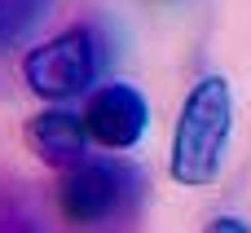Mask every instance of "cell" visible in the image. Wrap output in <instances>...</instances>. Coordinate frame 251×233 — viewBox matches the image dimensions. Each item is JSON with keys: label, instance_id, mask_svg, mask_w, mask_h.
<instances>
[{"label": "cell", "instance_id": "cell-1", "mask_svg": "<svg viewBox=\"0 0 251 233\" xmlns=\"http://www.w3.org/2000/svg\"><path fill=\"white\" fill-rule=\"evenodd\" d=\"M229 137H234V88L221 75H203L194 79V88L181 101L176 115V132H172V181L190 185V189H207L229 154Z\"/></svg>", "mask_w": 251, "mask_h": 233}, {"label": "cell", "instance_id": "cell-2", "mask_svg": "<svg viewBox=\"0 0 251 233\" xmlns=\"http://www.w3.org/2000/svg\"><path fill=\"white\" fill-rule=\"evenodd\" d=\"M141 198V172L119 159H84L66 167L57 185V211L66 225H115L137 211Z\"/></svg>", "mask_w": 251, "mask_h": 233}, {"label": "cell", "instance_id": "cell-3", "mask_svg": "<svg viewBox=\"0 0 251 233\" xmlns=\"http://www.w3.org/2000/svg\"><path fill=\"white\" fill-rule=\"evenodd\" d=\"M101 70V48L93 40V31L75 26V31H62L53 35L49 44H35L26 57H22V79L26 88L49 101V106H62V101H75L93 88Z\"/></svg>", "mask_w": 251, "mask_h": 233}, {"label": "cell", "instance_id": "cell-4", "mask_svg": "<svg viewBox=\"0 0 251 233\" xmlns=\"http://www.w3.org/2000/svg\"><path fill=\"white\" fill-rule=\"evenodd\" d=\"M79 115H84V128H88L93 145L115 150V154L132 150L146 137V123H150V106H146L141 88H132L124 79H110V84L93 88Z\"/></svg>", "mask_w": 251, "mask_h": 233}, {"label": "cell", "instance_id": "cell-5", "mask_svg": "<svg viewBox=\"0 0 251 233\" xmlns=\"http://www.w3.org/2000/svg\"><path fill=\"white\" fill-rule=\"evenodd\" d=\"M26 145H31V154H35L40 163L66 172V167H75V163L88 159L93 137H88V128H84V115L62 110V106H49L44 115H35V119L26 123Z\"/></svg>", "mask_w": 251, "mask_h": 233}, {"label": "cell", "instance_id": "cell-6", "mask_svg": "<svg viewBox=\"0 0 251 233\" xmlns=\"http://www.w3.org/2000/svg\"><path fill=\"white\" fill-rule=\"evenodd\" d=\"M49 4H53V0H0V44H9V40H18L22 31H31V26L44 18Z\"/></svg>", "mask_w": 251, "mask_h": 233}, {"label": "cell", "instance_id": "cell-7", "mask_svg": "<svg viewBox=\"0 0 251 233\" xmlns=\"http://www.w3.org/2000/svg\"><path fill=\"white\" fill-rule=\"evenodd\" d=\"M212 229H234V233H247L243 220H229V216H221V220H212Z\"/></svg>", "mask_w": 251, "mask_h": 233}]
</instances>
